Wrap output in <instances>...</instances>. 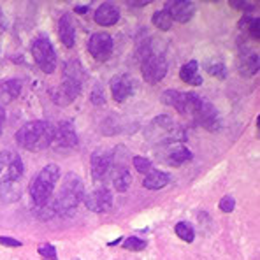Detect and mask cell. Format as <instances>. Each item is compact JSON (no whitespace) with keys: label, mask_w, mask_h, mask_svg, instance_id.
I'll list each match as a JSON object with an SVG mask.
<instances>
[{"label":"cell","mask_w":260,"mask_h":260,"mask_svg":"<svg viewBox=\"0 0 260 260\" xmlns=\"http://www.w3.org/2000/svg\"><path fill=\"white\" fill-rule=\"evenodd\" d=\"M85 79H86L85 69L79 63V60H76V58L69 60L63 67L62 83L53 91V101L58 106H69L79 93H81Z\"/></svg>","instance_id":"obj_1"},{"label":"cell","mask_w":260,"mask_h":260,"mask_svg":"<svg viewBox=\"0 0 260 260\" xmlns=\"http://www.w3.org/2000/svg\"><path fill=\"white\" fill-rule=\"evenodd\" d=\"M55 137V127L49 121H28L16 132V143L28 151H43L51 146Z\"/></svg>","instance_id":"obj_2"},{"label":"cell","mask_w":260,"mask_h":260,"mask_svg":"<svg viewBox=\"0 0 260 260\" xmlns=\"http://www.w3.org/2000/svg\"><path fill=\"white\" fill-rule=\"evenodd\" d=\"M83 199H85V186H83L81 178H78L76 174H69L65 178V183L62 190H60L58 197L53 202H49V208L53 209L55 215L67 216L78 209Z\"/></svg>","instance_id":"obj_3"},{"label":"cell","mask_w":260,"mask_h":260,"mask_svg":"<svg viewBox=\"0 0 260 260\" xmlns=\"http://www.w3.org/2000/svg\"><path fill=\"white\" fill-rule=\"evenodd\" d=\"M60 179V167L56 164H48L39 171L34 179L30 181L28 193L32 202L39 208H44L49 201H51L53 190H55L56 183Z\"/></svg>","instance_id":"obj_4"},{"label":"cell","mask_w":260,"mask_h":260,"mask_svg":"<svg viewBox=\"0 0 260 260\" xmlns=\"http://www.w3.org/2000/svg\"><path fill=\"white\" fill-rule=\"evenodd\" d=\"M201 95L193 93V91H178V90H167L162 93L160 101L162 104L171 106L181 114H190L192 116L193 111L197 109L199 102H201Z\"/></svg>","instance_id":"obj_5"},{"label":"cell","mask_w":260,"mask_h":260,"mask_svg":"<svg viewBox=\"0 0 260 260\" xmlns=\"http://www.w3.org/2000/svg\"><path fill=\"white\" fill-rule=\"evenodd\" d=\"M32 56L44 74H53V72H55L56 53H55V48H53L51 41H49L48 37L41 36V37H37V39H34Z\"/></svg>","instance_id":"obj_6"},{"label":"cell","mask_w":260,"mask_h":260,"mask_svg":"<svg viewBox=\"0 0 260 260\" xmlns=\"http://www.w3.org/2000/svg\"><path fill=\"white\" fill-rule=\"evenodd\" d=\"M148 137H153L155 141H158V144H162V146H169V144H174L179 141L181 128L176 127L171 118L160 116L150 125Z\"/></svg>","instance_id":"obj_7"},{"label":"cell","mask_w":260,"mask_h":260,"mask_svg":"<svg viewBox=\"0 0 260 260\" xmlns=\"http://www.w3.org/2000/svg\"><path fill=\"white\" fill-rule=\"evenodd\" d=\"M167 60L164 55H158V53H151L148 55L144 60H141V72H143V78L146 83L150 85H155V83H160L167 74Z\"/></svg>","instance_id":"obj_8"},{"label":"cell","mask_w":260,"mask_h":260,"mask_svg":"<svg viewBox=\"0 0 260 260\" xmlns=\"http://www.w3.org/2000/svg\"><path fill=\"white\" fill-rule=\"evenodd\" d=\"M78 134L71 121H60L55 127V137H53L51 146L56 151H72L78 148Z\"/></svg>","instance_id":"obj_9"},{"label":"cell","mask_w":260,"mask_h":260,"mask_svg":"<svg viewBox=\"0 0 260 260\" xmlns=\"http://www.w3.org/2000/svg\"><path fill=\"white\" fill-rule=\"evenodd\" d=\"M113 37L109 36L108 32H97L90 37L88 41V51L99 62H106V60L111 58L113 55Z\"/></svg>","instance_id":"obj_10"},{"label":"cell","mask_w":260,"mask_h":260,"mask_svg":"<svg viewBox=\"0 0 260 260\" xmlns=\"http://www.w3.org/2000/svg\"><path fill=\"white\" fill-rule=\"evenodd\" d=\"M90 167H91V178H93L95 181H102V179L108 178V174L113 171L114 155L108 150L93 151L90 158Z\"/></svg>","instance_id":"obj_11"},{"label":"cell","mask_w":260,"mask_h":260,"mask_svg":"<svg viewBox=\"0 0 260 260\" xmlns=\"http://www.w3.org/2000/svg\"><path fill=\"white\" fill-rule=\"evenodd\" d=\"M192 116L195 118V121H197L199 125H202L204 128L211 130V132H216V130L221 127V121H220V118H218L215 106H213L211 102L204 97L201 99V102H199L197 109L193 111Z\"/></svg>","instance_id":"obj_12"},{"label":"cell","mask_w":260,"mask_h":260,"mask_svg":"<svg viewBox=\"0 0 260 260\" xmlns=\"http://www.w3.org/2000/svg\"><path fill=\"white\" fill-rule=\"evenodd\" d=\"M111 88V97L116 102H125L130 99L136 91V83L134 79L127 74H116L113 76V79L109 81Z\"/></svg>","instance_id":"obj_13"},{"label":"cell","mask_w":260,"mask_h":260,"mask_svg":"<svg viewBox=\"0 0 260 260\" xmlns=\"http://www.w3.org/2000/svg\"><path fill=\"white\" fill-rule=\"evenodd\" d=\"M83 201H85L86 208L93 213H108L113 208V193L104 186H99L97 190L90 192Z\"/></svg>","instance_id":"obj_14"},{"label":"cell","mask_w":260,"mask_h":260,"mask_svg":"<svg viewBox=\"0 0 260 260\" xmlns=\"http://www.w3.org/2000/svg\"><path fill=\"white\" fill-rule=\"evenodd\" d=\"M164 148H166V150H164V153L160 155V160L171 167H179L193 158L192 151L179 143L169 144V146H164Z\"/></svg>","instance_id":"obj_15"},{"label":"cell","mask_w":260,"mask_h":260,"mask_svg":"<svg viewBox=\"0 0 260 260\" xmlns=\"http://www.w3.org/2000/svg\"><path fill=\"white\" fill-rule=\"evenodd\" d=\"M164 11L169 14L173 21L186 23V21H190L193 18L195 6H193L192 2H188V0H174V2L167 4Z\"/></svg>","instance_id":"obj_16"},{"label":"cell","mask_w":260,"mask_h":260,"mask_svg":"<svg viewBox=\"0 0 260 260\" xmlns=\"http://www.w3.org/2000/svg\"><path fill=\"white\" fill-rule=\"evenodd\" d=\"M6 171L7 174L4 176L6 181L20 183L23 174H25V166H23V160L18 153L6 151Z\"/></svg>","instance_id":"obj_17"},{"label":"cell","mask_w":260,"mask_h":260,"mask_svg":"<svg viewBox=\"0 0 260 260\" xmlns=\"http://www.w3.org/2000/svg\"><path fill=\"white\" fill-rule=\"evenodd\" d=\"M95 23L101 26H113L120 21V11L113 4H101L95 11Z\"/></svg>","instance_id":"obj_18"},{"label":"cell","mask_w":260,"mask_h":260,"mask_svg":"<svg viewBox=\"0 0 260 260\" xmlns=\"http://www.w3.org/2000/svg\"><path fill=\"white\" fill-rule=\"evenodd\" d=\"M23 90V83L21 79H4V81H0V101L4 102V104H11V102H14L18 97H20Z\"/></svg>","instance_id":"obj_19"},{"label":"cell","mask_w":260,"mask_h":260,"mask_svg":"<svg viewBox=\"0 0 260 260\" xmlns=\"http://www.w3.org/2000/svg\"><path fill=\"white\" fill-rule=\"evenodd\" d=\"M58 37L62 41L65 48H72L76 43V32H74V23L69 14H63L58 21Z\"/></svg>","instance_id":"obj_20"},{"label":"cell","mask_w":260,"mask_h":260,"mask_svg":"<svg viewBox=\"0 0 260 260\" xmlns=\"http://www.w3.org/2000/svg\"><path fill=\"white\" fill-rule=\"evenodd\" d=\"M179 78L183 83L192 86H201L202 85V78L201 72H199V62L197 60H190L179 69Z\"/></svg>","instance_id":"obj_21"},{"label":"cell","mask_w":260,"mask_h":260,"mask_svg":"<svg viewBox=\"0 0 260 260\" xmlns=\"http://www.w3.org/2000/svg\"><path fill=\"white\" fill-rule=\"evenodd\" d=\"M258 55L257 53H250V51H243L239 58V72L244 78H251L258 72Z\"/></svg>","instance_id":"obj_22"},{"label":"cell","mask_w":260,"mask_h":260,"mask_svg":"<svg viewBox=\"0 0 260 260\" xmlns=\"http://www.w3.org/2000/svg\"><path fill=\"white\" fill-rule=\"evenodd\" d=\"M111 174H113L114 188H116L118 192H127L130 183H132V176H130L127 166H114Z\"/></svg>","instance_id":"obj_23"},{"label":"cell","mask_w":260,"mask_h":260,"mask_svg":"<svg viewBox=\"0 0 260 260\" xmlns=\"http://www.w3.org/2000/svg\"><path fill=\"white\" fill-rule=\"evenodd\" d=\"M169 181H171L169 173H166V171H151L150 174H146L143 185L148 190H160L169 185Z\"/></svg>","instance_id":"obj_24"},{"label":"cell","mask_w":260,"mask_h":260,"mask_svg":"<svg viewBox=\"0 0 260 260\" xmlns=\"http://www.w3.org/2000/svg\"><path fill=\"white\" fill-rule=\"evenodd\" d=\"M174 232H176V236L181 241H185V243H192L195 239V229L188 221H178L174 227Z\"/></svg>","instance_id":"obj_25"},{"label":"cell","mask_w":260,"mask_h":260,"mask_svg":"<svg viewBox=\"0 0 260 260\" xmlns=\"http://www.w3.org/2000/svg\"><path fill=\"white\" fill-rule=\"evenodd\" d=\"M151 21H153V25L156 26L158 30H164V32H167V30H171V26H173V20H171V16L166 13V11H156L155 14H153V18H151Z\"/></svg>","instance_id":"obj_26"},{"label":"cell","mask_w":260,"mask_h":260,"mask_svg":"<svg viewBox=\"0 0 260 260\" xmlns=\"http://www.w3.org/2000/svg\"><path fill=\"white\" fill-rule=\"evenodd\" d=\"M121 244H123L125 250H130V251H143L144 248H146V241L141 239V238H136V236L127 238Z\"/></svg>","instance_id":"obj_27"},{"label":"cell","mask_w":260,"mask_h":260,"mask_svg":"<svg viewBox=\"0 0 260 260\" xmlns=\"http://www.w3.org/2000/svg\"><path fill=\"white\" fill-rule=\"evenodd\" d=\"M134 167H136L137 173H141V174H150L153 171L151 160H148L146 156H134Z\"/></svg>","instance_id":"obj_28"},{"label":"cell","mask_w":260,"mask_h":260,"mask_svg":"<svg viewBox=\"0 0 260 260\" xmlns=\"http://www.w3.org/2000/svg\"><path fill=\"white\" fill-rule=\"evenodd\" d=\"M37 251H39V255H41V258H43V260H58L56 248L53 246V244H49V243L41 244V246L37 248Z\"/></svg>","instance_id":"obj_29"},{"label":"cell","mask_w":260,"mask_h":260,"mask_svg":"<svg viewBox=\"0 0 260 260\" xmlns=\"http://www.w3.org/2000/svg\"><path fill=\"white\" fill-rule=\"evenodd\" d=\"M208 72L211 76H215L218 79H225L227 78V67H225L221 62H213L208 65Z\"/></svg>","instance_id":"obj_30"},{"label":"cell","mask_w":260,"mask_h":260,"mask_svg":"<svg viewBox=\"0 0 260 260\" xmlns=\"http://www.w3.org/2000/svg\"><path fill=\"white\" fill-rule=\"evenodd\" d=\"M246 36H248V39H253V41L260 39V20L257 16H253V20H251L250 26H248V30H246Z\"/></svg>","instance_id":"obj_31"},{"label":"cell","mask_w":260,"mask_h":260,"mask_svg":"<svg viewBox=\"0 0 260 260\" xmlns=\"http://www.w3.org/2000/svg\"><path fill=\"white\" fill-rule=\"evenodd\" d=\"M218 206H220V209L223 213H232V211H234V208H236V199L231 197V195H225Z\"/></svg>","instance_id":"obj_32"},{"label":"cell","mask_w":260,"mask_h":260,"mask_svg":"<svg viewBox=\"0 0 260 260\" xmlns=\"http://www.w3.org/2000/svg\"><path fill=\"white\" fill-rule=\"evenodd\" d=\"M91 104H95V106H102L106 102V95H104V91H102V88L101 86H95L93 88V91H91Z\"/></svg>","instance_id":"obj_33"},{"label":"cell","mask_w":260,"mask_h":260,"mask_svg":"<svg viewBox=\"0 0 260 260\" xmlns=\"http://www.w3.org/2000/svg\"><path fill=\"white\" fill-rule=\"evenodd\" d=\"M231 6L234 7V9L246 11V13H250V11H253L255 7H257V4H251V2H243V0H234V2H231Z\"/></svg>","instance_id":"obj_34"},{"label":"cell","mask_w":260,"mask_h":260,"mask_svg":"<svg viewBox=\"0 0 260 260\" xmlns=\"http://www.w3.org/2000/svg\"><path fill=\"white\" fill-rule=\"evenodd\" d=\"M0 244L2 246H11V248H20L21 246V241L14 239V238H6V236H0Z\"/></svg>","instance_id":"obj_35"},{"label":"cell","mask_w":260,"mask_h":260,"mask_svg":"<svg viewBox=\"0 0 260 260\" xmlns=\"http://www.w3.org/2000/svg\"><path fill=\"white\" fill-rule=\"evenodd\" d=\"M4 123H6V109H4L2 106H0V136H2Z\"/></svg>","instance_id":"obj_36"},{"label":"cell","mask_w":260,"mask_h":260,"mask_svg":"<svg viewBox=\"0 0 260 260\" xmlns=\"http://www.w3.org/2000/svg\"><path fill=\"white\" fill-rule=\"evenodd\" d=\"M4 167H6V151L0 153V174H2Z\"/></svg>","instance_id":"obj_37"},{"label":"cell","mask_w":260,"mask_h":260,"mask_svg":"<svg viewBox=\"0 0 260 260\" xmlns=\"http://www.w3.org/2000/svg\"><path fill=\"white\" fill-rule=\"evenodd\" d=\"M88 9H90V7H88V6H83V7H81V6H78L74 11H76V13H78V14H86V13H88Z\"/></svg>","instance_id":"obj_38"},{"label":"cell","mask_w":260,"mask_h":260,"mask_svg":"<svg viewBox=\"0 0 260 260\" xmlns=\"http://www.w3.org/2000/svg\"><path fill=\"white\" fill-rule=\"evenodd\" d=\"M6 30V18H4V13L0 11V34Z\"/></svg>","instance_id":"obj_39"}]
</instances>
